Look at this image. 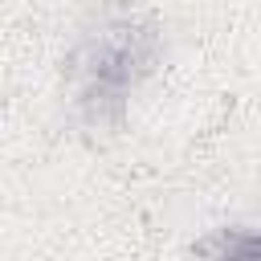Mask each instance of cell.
<instances>
[{
    "label": "cell",
    "mask_w": 261,
    "mask_h": 261,
    "mask_svg": "<svg viewBox=\"0 0 261 261\" xmlns=\"http://www.w3.org/2000/svg\"><path fill=\"white\" fill-rule=\"evenodd\" d=\"M159 61V33L147 16L106 20L77 53V106L90 126L118 122L139 82Z\"/></svg>",
    "instance_id": "obj_1"
},
{
    "label": "cell",
    "mask_w": 261,
    "mask_h": 261,
    "mask_svg": "<svg viewBox=\"0 0 261 261\" xmlns=\"http://www.w3.org/2000/svg\"><path fill=\"white\" fill-rule=\"evenodd\" d=\"M200 261H261V228H224L204 241Z\"/></svg>",
    "instance_id": "obj_2"
}]
</instances>
